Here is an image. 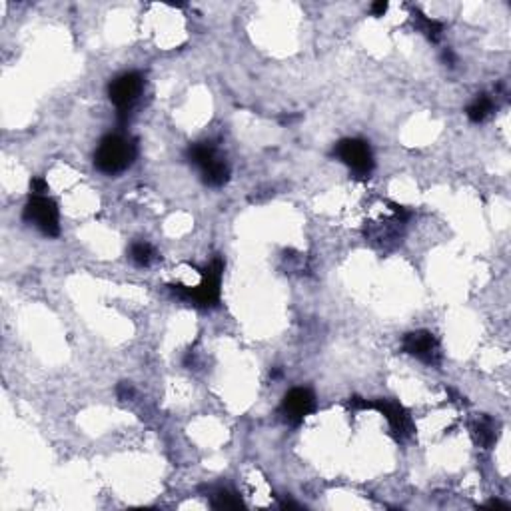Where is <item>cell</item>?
Returning <instances> with one entry per match:
<instances>
[{
  "mask_svg": "<svg viewBox=\"0 0 511 511\" xmlns=\"http://www.w3.org/2000/svg\"><path fill=\"white\" fill-rule=\"evenodd\" d=\"M136 154H138V146L132 138L110 134L102 138L96 148L94 164L102 174L114 176L132 166V162L136 160Z\"/></svg>",
  "mask_w": 511,
  "mask_h": 511,
  "instance_id": "cell-1",
  "label": "cell"
},
{
  "mask_svg": "<svg viewBox=\"0 0 511 511\" xmlns=\"http://www.w3.org/2000/svg\"><path fill=\"white\" fill-rule=\"evenodd\" d=\"M222 272H224L222 258H214L202 270V282L196 288H188V286H182V284H176V286H170V288H172V292L178 298H182L186 302H192V304L200 307H212L220 302Z\"/></svg>",
  "mask_w": 511,
  "mask_h": 511,
  "instance_id": "cell-2",
  "label": "cell"
},
{
  "mask_svg": "<svg viewBox=\"0 0 511 511\" xmlns=\"http://www.w3.org/2000/svg\"><path fill=\"white\" fill-rule=\"evenodd\" d=\"M334 156L340 162H344L356 178L364 180L374 172V156L365 140H360V138L340 140L334 148Z\"/></svg>",
  "mask_w": 511,
  "mask_h": 511,
  "instance_id": "cell-3",
  "label": "cell"
},
{
  "mask_svg": "<svg viewBox=\"0 0 511 511\" xmlns=\"http://www.w3.org/2000/svg\"><path fill=\"white\" fill-rule=\"evenodd\" d=\"M22 216L48 238H56L60 234L59 206L48 196H30Z\"/></svg>",
  "mask_w": 511,
  "mask_h": 511,
  "instance_id": "cell-4",
  "label": "cell"
},
{
  "mask_svg": "<svg viewBox=\"0 0 511 511\" xmlns=\"http://www.w3.org/2000/svg\"><path fill=\"white\" fill-rule=\"evenodd\" d=\"M142 86H144V80H142V76L138 73L122 74V76H118V78H114V80L110 82V86H108V96H110L112 104L118 108V112H120V118H122V120L126 116L128 108H130L132 104L136 102V98L140 96Z\"/></svg>",
  "mask_w": 511,
  "mask_h": 511,
  "instance_id": "cell-5",
  "label": "cell"
},
{
  "mask_svg": "<svg viewBox=\"0 0 511 511\" xmlns=\"http://www.w3.org/2000/svg\"><path fill=\"white\" fill-rule=\"evenodd\" d=\"M402 350L422 360L427 365H439L441 364V348H439L438 337L434 336L427 330H418V332H409L402 340Z\"/></svg>",
  "mask_w": 511,
  "mask_h": 511,
  "instance_id": "cell-6",
  "label": "cell"
},
{
  "mask_svg": "<svg viewBox=\"0 0 511 511\" xmlns=\"http://www.w3.org/2000/svg\"><path fill=\"white\" fill-rule=\"evenodd\" d=\"M316 409V397L306 388H293L284 395L282 415L290 425H300Z\"/></svg>",
  "mask_w": 511,
  "mask_h": 511,
  "instance_id": "cell-7",
  "label": "cell"
},
{
  "mask_svg": "<svg viewBox=\"0 0 511 511\" xmlns=\"http://www.w3.org/2000/svg\"><path fill=\"white\" fill-rule=\"evenodd\" d=\"M367 409H378L381 415L388 420V424L392 427L394 436L397 439H406L411 436L413 432V424L411 418L406 409L402 408L394 399H376V402H367Z\"/></svg>",
  "mask_w": 511,
  "mask_h": 511,
  "instance_id": "cell-8",
  "label": "cell"
},
{
  "mask_svg": "<svg viewBox=\"0 0 511 511\" xmlns=\"http://www.w3.org/2000/svg\"><path fill=\"white\" fill-rule=\"evenodd\" d=\"M471 436H473V441H475L480 448L489 450L497 439L496 422H494L489 415H480V418L471 424Z\"/></svg>",
  "mask_w": 511,
  "mask_h": 511,
  "instance_id": "cell-9",
  "label": "cell"
},
{
  "mask_svg": "<svg viewBox=\"0 0 511 511\" xmlns=\"http://www.w3.org/2000/svg\"><path fill=\"white\" fill-rule=\"evenodd\" d=\"M200 172H202V180H204L208 186L218 188V186H224L228 182V178H230V166L226 164L224 158L216 156L210 164H206Z\"/></svg>",
  "mask_w": 511,
  "mask_h": 511,
  "instance_id": "cell-10",
  "label": "cell"
},
{
  "mask_svg": "<svg viewBox=\"0 0 511 511\" xmlns=\"http://www.w3.org/2000/svg\"><path fill=\"white\" fill-rule=\"evenodd\" d=\"M216 156H218V152H216V148H214L212 142H196V144H192L188 148V160L192 164H196L200 170L204 168L206 164L214 160Z\"/></svg>",
  "mask_w": 511,
  "mask_h": 511,
  "instance_id": "cell-11",
  "label": "cell"
},
{
  "mask_svg": "<svg viewBox=\"0 0 511 511\" xmlns=\"http://www.w3.org/2000/svg\"><path fill=\"white\" fill-rule=\"evenodd\" d=\"M491 112H494V100H491L487 94H480L473 102L469 104L468 110H466V114H468L469 120L475 122V124L483 122Z\"/></svg>",
  "mask_w": 511,
  "mask_h": 511,
  "instance_id": "cell-12",
  "label": "cell"
},
{
  "mask_svg": "<svg viewBox=\"0 0 511 511\" xmlns=\"http://www.w3.org/2000/svg\"><path fill=\"white\" fill-rule=\"evenodd\" d=\"M128 256H130V260L136 264V266L146 268V266H150V264L154 262L156 252H154V248H152L148 242H134V244L130 246Z\"/></svg>",
  "mask_w": 511,
  "mask_h": 511,
  "instance_id": "cell-13",
  "label": "cell"
},
{
  "mask_svg": "<svg viewBox=\"0 0 511 511\" xmlns=\"http://www.w3.org/2000/svg\"><path fill=\"white\" fill-rule=\"evenodd\" d=\"M210 503H212L214 510H240V508H244L240 497L232 494V491H228V489L216 491L214 496L210 497Z\"/></svg>",
  "mask_w": 511,
  "mask_h": 511,
  "instance_id": "cell-14",
  "label": "cell"
},
{
  "mask_svg": "<svg viewBox=\"0 0 511 511\" xmlns=\"http://www.w3.org/2000/svg\"><path fill=\"white\" fill-rule=\"evenodd\" d=\"M415 16H418V26L420 30L424 32L425 36L432 40V43H439V38H441V34H443V26H441V22L438 20H434V18H427L425 15H422L420 10H415Z\"/></svg>",
  "mask_w": 511,
  "mask_h": 511,
  "instance_id": "cell-15",
  "label": "cell"
},
{
  "mask_svg": "<svg viewBox=\"0 0 511 511\" xmlns=\"http://www.w3.org/2000/svg\"><path fill=\"white\" fill-rule=\"evenodd\" d=\"M30 192H32V196H46V192H48L46 180L44 178H32L30 180Z\"/></svg>",
  "mask_w": 511,
  "mask_h": 511,
  "instance_id": "cell-16",
  "label": "cell"
},
{
  "mask_svg": "<svg viewBox=\"0 0 511 511\" xmlns=\"http://www.w3.org/2000/svg\"><path fill=\"white\" fill-rule=\"evenodd\" d=\"M116 394H118V397L122 399V402L130 399L132 395H134V388H132L130 381H122V383H120V386L116 388Z\"/></svg>",
  "mask_w": 511,
  "mask_h": 511,
  "instance_id": "cell-17",
  "label": "cell"
},
{
  "mask_svg": "<svg viewBox=\"0 0 511 511\" xmlns=\"http://www.w3.org/2000/svg\"><path fill=\"white\" fill-rule=\"evenodd\" d=\"M372 15L374 16H383L386 15V10H388V2H383V0H378V2H374L372 4Z\"/></svg>",
  "mask_w": 511,
  "mask_h": 511,
  "instance_id": "cell-18",
  "label": "cell"
},
{
  "mask_svg": "<svg viewBox=\"0 0 511 511\" xmlns=\"http://www.w3.org/2000/svg\"><path fill=\"white\" fill-rule=\"evenodd\" d=\"M441 59H443V62H445L448 66H455V56H453V52L450 50V48H448V50H443Z\"/></svg>",
  "mask_w": 511,
  "mask_h": 511,
  "instance_id": "cell-19",
  "label": "cell"
},
{
  "mask_svg": "<svg viewBox=\"0 0 511 511\" xmlns=\"http://www.w3.org/2000/svg\"><path fill=\"white\" fill-rule=\"evenodd\" d=\"M487 508H496V510H508V505H505V503H501V501H497V499H491V501L487 503Z\"/></svg>",
  "mask_w": 511,
  "mask_h": 511,
  "instance_id": "cell-20",
  "label": "cell"
}]
</instances>
